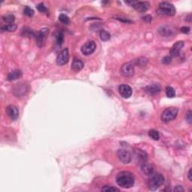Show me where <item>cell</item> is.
Instances as JSON below:
<instances>
[{"label": "cell", "mask_w": 192, "mask_h": 192, "mask_svg": "<svg viewBox=\"0 0 192 192\" xmlns=\"http://www.w3.org/2000/svg\"><path fill=\"white\" fill-rule=\"evenodd\" d=\"M117 185L123 188H131L134 184V176L128 171H123L118 173L116 178Z\"/></svg>", "instance_id": "6da1fadb"}, {"label": "cell", "mask_w": 192, "mask_h": 192, "mask_svg": "<svg viewBox=\"0 0 192 192\" xmlns=\"http://www.w3.org/2000/svg\"><path fill=\"white\" fill-rule=\"evenodd\" d=\"M151 176H150L149 180L148 182V186L149 190L151 191H155L157 190L158 188L163 185L164 182V177L162 174L161 173H152Z\"/></svg>", "instance_id": "7a4b0ae2"}, {"label": "cell", "mask_w": 192, "mask_h": 192, "mask_svg": "<svg viewBox=\"0 0 192 192\" xmlns=\"http://www.w3.org/2000/svg\"><path fill=\"white\" fill-rule=\"evenodd\" d=\"M158 13L161 15L173 16L176 14V8L171 3L167 2H162L159 4Z\"/></svg>", "instance_id": "3957f363"}, {"label": "cell", "mask_w": 192, "mask_h": 192, "mask_svg": "<svg viewBox=\"0 0 192 192\" xmlns=\"http://www.w3.org/2000/svg\"><path fill=\"white\" fill-rule=\"evenodd\" d=\"M179 110L176 108H169L164 111L161 114V120L164 123H169L175 120L178 115Z\"/></svg>", "instance_id": "277c9868"}, {"label": "cell", "mask_w": 192, "mask_h": 192, "mask_svg": "<svg viewBox=\"0 0 192 192\" xmlns=\"http://www.w3.org/2000/svg\"><path fill=\"white\" fill-rule=\"evenodd\" d=\"M126 3L130 4L137 11L140 13L146 12L148 10L149 3L147 2H140V1H132V2H126Z\"/></svg>", "instance_id": "5b68a950"}, {"label": "cell", "mask_w": 192, "mask_h": 192, "mask_svg": "<svg viewBox=\"0 0 192 192\" xmlns=\"http://www.w3.org/2000/svg\"><path fill=\"white\" fill-rule=\"evenodd\" d=\"M120 72L124 77H130L134 74V66L132 62H127L121 67Z\"/></svg>", "instance_id": "8992f818"}, {"label": "cell", "mask_w": 192, "mask_h": 192, "mask_svg": "<svg viewBox=\"0 0 192 192\" xmlns=\"http://www.w3.org/2000/svg\"><path fill=\"white\" fill-rule=\"evenodd\" d=\"M95 49H96V44L94 41H89L86 43H85L81 47V52L83 54L86 55V56H89V55L92 54L95 52Z\"/></svg>", "instance_id": "52a82bcc"}, {"label": "cell", "mask_w": 192, "mask_h": 192, "mask_svg": "<svg viewBox=\"0 0 192 192\" xmlns=\"http://www.w3.org/2000/svg\"><path fill=\"white\" fill-rule=\"evenodd\" d=\"M49 34V29L47 28H44V29H41L38 34L36 35V40H37V44L39 47H42L45 44L46 38Z\"/></svg>", "instance_id": "ba28073f"}, {"label": "cell", "mask_w": 192, "mask_h": 192, "mask_svg": "<svg viewBox=\"0 0 192 192\" xmlns=\"http://www.w3.org/2000/svg\"><path fill=\"white\" fill-rule=\"evenodd\" d=\"M68 60H69V52L68 48H65L58 55L56 58V63L59 65H64L68 63Z\"/></svg>", "instance_id": "9c48e42d"}, {"label": "cell", "mask_w": 192, "mask_h": 192, "mask_svg": "<svg viewBox=\"0 0 192 192\" xmlns=\"http://www.w3.org/2000/svg\"><path fill=\"white\" fill-rule=\"evenodd\" d=\"M119 159L123 164H128L131 161V154L126 149H120L117 152Z\"/></svg>", "instance_id": "30bf717a"}, {"label": "cell", "mask_w": 192, "mask_h": 192, "mask_svg": "<svg viewBox=\"0 0 192 192\" xmlns=\"http://www.w3.org/2000/svg\"><path fill=\"white\" fill-rule=\"evenodd\" d=\"M119 92L123 98L129 99L132 95V89L128 85L123 84L119 87Z\"/></svg>", "instance_id": "8fae6325"}, {"label": "cell", "mask_w": 192, "mask_h": 192, "mask_svg": "<svg viewBox=\"0 0 192 192\" xmlns=\"http://www.w3.org/2000/svg\"><path fill=\"white\" fill-rule=\"evenodd\" d=\"M184 46V43L183 41H177L175 44L172 47V48L170 50V56L172 58L177 57L179 56L180 53V50H182V48Z\"/></svg>", "instance_id": "7c38bea8"}, {"label": "cell", "mask_w": 192, "mask_h": 192, "mask_svg": "<svg viewBox=\"0 0 192 192\" xmlns=\"http://www.w3.org/2000/svg\"><path fill=\"white\" fill-rule=\"evenodd\" d=\"M6 114L12 120H16L19 117V111L14 105H9L6 108Z\"/></svg>", "instance_id": "4fadbf2b"}, {"label": "cell", "mask_w": 192, "mask_h": 192, "mask_svg": "<svg viewBox=\"0 0 192 192\" xmlns=\"http://www.w3.org/2000/svg\"><path fill=\"white\" fill-rule=\"evenodd\" d=\"M134 156L136 158L137 161H139L140 164H143L146 163L147 161V154L143 150L137 149L134 150Z\"/></svg>", "instance_id": "5bb4252c"}, {"label": "cell", "mask_w": 192, "mask_h": 192, "mask_svg": "<svg viewBox=\"0 0 192 192\" xmlns=\"http://www.w3.org/2000/svg\"><path fill=\"white\" fill-rule=\"evenodd\" d=\"M161 88L159 86V85L158 84H152L149 85V86H147L145 88V92H146L148 95H152V96H155V95H158V94L160 92Z\"/></svg>", "instance_id": "9a60e30c"}, {"label": "cell", "mask_w": 192, "mask_h": 192, "mask_svg": "<svg viewBox=\"0 0 192 192\" xmlns=\"http://www.w3.org/2000/svg\"><path fill=\"white\" fill-rule=\"evenodd\" d=\"M174 29L169 26H161L158 29V33L164 37H169L173 34Z\"/></svg>", "instance_id": "2e32d148"}, {"label": "cell", "mask_w": 192, "mask_h": 192, "mask_svg": "<svg viewBox=\"0 0 192 192\" xmlns=\"http://www.w3.org/2000/svg\"><path fill=\"white\" fill-rule=\"evenodd\" d=\"M83 66H84V64H83V62H82L81 60L77 59H74V60H73L72 64H71V69H72L73 71L77 72V71H80V70L83 69Z\"/></svg>", "instance_id": "e0dca14e"}, {"label": "cell", "mask_w": 192, "mask_h": 192, "mask_svg": "<svg viewBox=\"0 0 192 192\" xmlns=\"http://www.w3.org/2000/svg\"><path fill=\"white\" fill-rule=\"evenodd\" d=\"M141 169L143 173H145L146 175H151L152 173H154V168L152 164H147L146 162L143 164H141Z\"/></svg>", "instance_id": "ac0fdd59"}, {"label": "cell", "mask_w": 192, "mask_h": 192, "mask_svg": "<svg viewBox=\"0 0 192 192\" xmlns=\"http://www.w3.org/2000/svg\"><path fill=\"white\" fill-rule=\"evenodd\" d=\"M22 75V72L20 70H14V71H11L8 74V80L9 81H13V80H15L17 79L20 78Z\"/></svg>", "instance_id": "d6986e66"}, {"label": "cell", "mask_w": 192, "mask_h": 192, "mask_svg": "<svg viewBox=\"0 0 192 192\" xmlns=\"http://www.w3.org/2000/svg\"><path fill=\"white\" fill-rule=\"evenodd\" d=\"M27 91L25 85H19L14 88V94L16 95H22Z\"/></svg>", "instance_id": "ffe728a7"}, {"label": "cell", "mask_w": 192, "mask_h": 192, "mask_svg": "<svg viewBox=\"0 0 192 192\" xmlns=\"http://www.w3.org/2000/svg\"><path fill=\"white\" fill-rule=\"evenodd\" d=\"M2 19H3L4 21L6 23H8V24H12L14 23V20H15V17L14 15L11 14H5L2 17Z\"/></svg>", "instance_id": "44dd1931"}, {"label": "cell", "mask_w": 192, "mask_h": 192, "mask_svg": "<svg viewBox=\"0 0 192 192\" xmlns=\"http://www.w3.org/2000/svg\"><path fill=\"white\" fill-rule=\"evenodd\" d=\"M17 25L14 24V23H12V24L5 25V26H2L1 29H2V30L7 31V32H14L17 29Z\"/></svg>", "instance_id": "7402d4cb"}, {"label": "cell", "mask_w": 192, "mask_h": 192, "mask_svg": "<svg viewBox=\"0 0 192 192\" xmlns=\"http://www.w3.org/2000/svg\"><path fill=\"white\" fill-rule=\"evenodd\" d=\"M165 92H166V95L168 98H173L176 95L175 90L171 86H167Z\"/></svg>", "instance_id": "603a6c76"}, {"label": "cell", "mask_w": 192, "mask_h": 192, "mask_svg": "<svg viewBox=\"0 0 192 192\" xmlns=\"http://www.w3.org/2000/svg\"><path fill=\"white\" fill-rule=\"evenodd\" d=\"M100 38L103 41H107L111 38V35L108 32L105 30H102L100 32Z\"/></svg>", "instance_id": "cb8c5ba5"}, {"label": "cell", "mask_w": 192, "mask_h": 192, "mask_svg": "<svg viewBox=\"0 0 192 192\" xmlns=\"http://www.w3.org/2000/svg\"><path fill=\"white\" fill-rule=\"evenodd\" d=\"M149 135L150 137L152 140H158L159 138H160L159 133L155 130H150L149 131Z\"/></svg>", "instance_id": "d4e9b609"}, {"label": "cell", "mask_w": 192, "mask_h": 192, "mask_svg": "<svg viewBox=\"0 0 192 192\" xmlns=\"http://www.w3.org/2000/svg\"><path fill=\"white\" fill-rule=\"evenodd\" d=\"M56 44L58 45H62V43L64 42V35L62 32L57 33L56 36Z\"/></svg>", "instance_id": "484cf974"}, {"label": "cell", "mask_w": 192, "mask_h": 192, "mask_svg": "<svg viewBox=\"0 0 192 192\" xmlns=\"http://www.w3.org/2000/svg\"><path fill=\"white\" fill-rule=\"evenodd\" d=\"M59 21L62 22V23H64V24L68 25L70 23L69 18H68V16H66L65 14H60L59 17Z\"/></svg>", "instance_id": "4316f807"}, {"label": "cell", "mask_w": 192, "mask_h": 192, "mask_svg": "<svg viewBox=\"0 0 192 192\" xmlns=\"http://www.w3.org/2000/svg\"><path fill=\"white\" fill-rule=\"evenodd\" d=\"M23 13H24L26 16H28V17H32L34 14V11L30 8V7L26 6L24 10H23Z\"/></svg>", "instance_id": "83f0119b"}, {"label": "cell", "mask_w": 192, "mask_h": 192, "mask_svg": "<svg viewBox=\"0 0 192 192\" xmlns=\"http://www.w3.org/2000/svg\"><path fill=\"white\" fill-rule=\"evenodd\" d=\"M135 62H136L137 65H140V66H145L147 63V59L143 57L139 58V59L135 61Z\"/></svg>", "instance_id": "f1b7e54d"}, {"label": "cell", "mask_w": 192, "mask_h": 192, "mask_svg": "<svg viewBox=\"0 0 192 192\" xmlns=\"http://www.w3.org/2000/svg\"><path fill=\"white\" fill-rule=\"evenodd\" d=\"M103 191H119V189L115 187H112V186H108V185H105V187L102 188V189Z\"/></svg>", "instance_id": "f546056e"}, {"label": "cell", "mask_w": 192, "mask_h": 192, "mask_svg": "<svg viewBox=\"0 0 192 192\" xmlns=\"http://www.w3.org/2000/svg\"><path fill=\"white\" fill-rule=\"evenodd\" d=\"M172 59L173 58L171 57L170 55H168V56H164V57L163 58V59H162V62H163L164 65H168V64H170L171 62H172Z\"/></svg>", "instance_id": "4dcf8cb0"}, {"label": "cell", "mask_w": 192, "mask_h": 192, "mask_svg": "<svg viewBox=\"0 0 192 192\" xmlns=\"http://www.w3.org/2000/svg\"><path fill=\"white\" fill-rule=\"evenodd\" d=\"M37 9H38L40 12H42V13H45L46 11H47V8L44 6V5L43 3L38 4V5H37Z\"/></svg>", "instance_id": "1f68e13d"}, {"label": "cell", "mask_w": 192, "mask_h": 192, "mask_svg": "<svg viewBox=\"0 0 192 192\" xmlns=\"http://www.w3.org/2000/svg\"><path fill=\"white\" fill-rule=\"evenodd\" d=\"M186 120L188 121V123H189V124H191L192 123V112L191 111H188V113L187 114V115H186Z\"/></svg>", "instance_id": "d6a6232c"}, {"label": "cell", "mask_w": 192, "mask_h": 192, "mask_svg": "<svg viewBox=\"0 0 192 192\" xmlns=\"http://www.w3.org/2000/svg\"><path fill=\"white\" fill-rule=\"evenodd\" d=\"M180 31L184 34H188L189 32H190V28L188 26H183V27L181 28Z\"/></svg>", "instance_id": "836d02e7"}, {"label": "cell", "mask_w": 192, "mask_h": 192, "mask_svg": "<svg viewBox=\"0 0 192 192\" xmlns=\"http://www.w3.org/2000/svg\"><path fill=\"white\" fill-rule=\"evenodd\" d=\"M174 191H184V188H182V185H176L175 187V188L173 189Z\"/></svg>", "instance_id": "e575fe53"}, {"label": "cell", "mask_w": 192, "mask_h": 192, "mask_svg": "<svg viewBox=\"0 0 192 192\" xmlns=\"http://www.w3.org/2000/svg\"><path fill=\"white\" fill-rule=\"evenodd\" d=\"M188 178L190 181H192V170L190 169L189 170L188 173Z\"/></svg>", "instance_id": "d590c367"}, {"label": "cell", "mask_w": 192, "mask_h": 192, "mask_svg": "<svg viewBox=\"0 0 192 192\" xmlns=\"http://www.w3.org/2000/svg\"><path fill=\"white\" fill-rule=\"evenodd\" d=\"M143 20H148V22H150L152 20V17H151V16H149V15L145 16V17H143Z\"/></svg>", "instance_id": "8d00e7d4"}, {"label": "cell", "mask_w": 192, "mask_h": 192, "mask_svg": "<svg viewBox=\"0 0 192 192\" xmlns=\"http://www.w3.org/2000/svg\"><path fill=\"white\" fill-rule=\"evenodd\" d=\"M185 18H186L185 20H187V21H189V22L191 21V14H189L188 16H187Z\"/></svg>", "instance_id": "74e56055"}]
</instances>
